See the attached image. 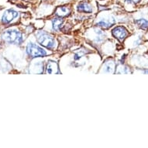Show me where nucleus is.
Masks as SVG:
<instances>
[{
  "label": "nucleus",
  "instance_id": "nucleus-12",
  "mask_svg": "<svg viewBox=\"0 0 148 148\" xmlns=\"http://www.w3.org/2000/svg\"><path fill=\"white\" fill-rule=\"evenodd\" d=\"M136 23L138 26H140V27H143V28H147V27H148V21L146 20H143V19L136 20Z\"/></svg>",
  "mask_w": 148,
  "mask_h": 148
},
{
  "label": "nucleus",
  "instance_id": "nucleus-1",
  "mask_svg": "<svg viewBox=\"0 0 148 148\" xmlns=\"http://www.w3.org/2000/svg\"><path fill=\"white\" fill-rule=\"evenodd\" d=\"M2 38L3 40L10 44H20L23 40L22 34L16 29H10L5 31L2 35Z\"/></svg>",
  "mask_w": 148,
  "mask_h": 148
},
{
  "label": "nucleus",
  "instance_id": "nucleus-3",
  "mask_svg": "<svg viewBox=\"0 0 148 148\" xmlns=\"http://www.w3.org/2000/svg\"><path fill=\"white\" fill-rule=\"evenodd\" d=\"M27 52L28 55L31 58H39V57L46 56L47 53L44 49L40 47L35 44L29 43L27 47Z\"/></svg>",
  "mask_w": 148,
  "mask_h": 148
},
{
  "label": "nucleus",
  "instance_id": "nucleus-13",
  "mask_svg": "<svg viewBox=\"0 0 148 148\" xmlns=\"http://www.w3.org/2000/svg\"><path fill=\"white\" fill-rule=\"evenodd\" d=\"M127 2H129V3H139L140 0H126Z\"/></svg>",
  "mask_w": 148,
  "mask_h": 148
},
{
  "label": "nucleus",
  "instance_id": "nucleus-9",
  "mask_svg": "<svg viewBox=\"0 0 148 148\" xmlns=\"http://www.w3.org/2000/svg\"><path fill=\"white\" fill-rule=\"evenodd\" d=\"M114 23V20H101L98 23L97 25L99 27H103V28H109L110 26H112Z\"/></svg>",
  "mask_w": 148,
  "mask_h": 148
},
{
  "label": "nucleus",
  "instance_id": "nucleus-2",
  "mask_svg": "<svg viewBox=\"0 0 148 148\" xmlns=\"http://www.w3.org/2000/svg\"><path fill=\"white\" fill-rule=\"evenodd\" d=\"M36 39L42 46L48 49H53L56 46V40L50 34L44 31H40L36 34Z\"/></svg>",
  "mask_w": 148,
  "mask_h": 148
},
{
  "label": "nucleus",
  "instance_id": "nucleus-7",
  "mask_svg": "<svg viewBox=\"0 0 148 148\" xmlns=\"http://www.w3.org/2000/svg\"><path fill=\"white\" fill-rule=\"evenodd\" d=\"M77 10H78V12H88V13H89V12H92V6L87 3H81L78 5Z\"/></svg>",
  "mask_w": 148,
  "mask_h": 148
},
{
  "label": "nucleus",
  "instance_id": "nucleus-10",
  "mask_svg": "<svg viewBox=\"0 0 148 148\" xmlns=\"http://www.w3.org/2000/svg\"><path fill=\"white\" fill-rule=\"evenodd\" d=\"M115 64L112 61H108L104 64V71L105 72L112 73V71L114 70Z\"/></svg>",
  "mask_w": 148,
  "mask_h": 148
},
{
  "label": "nucleus",
  "instance_id": "nucleus-11",
  "mask_svg": "<svg viewBox=\"0 0 148 148\" xmlns=\"http://www.w3.org/2000/svg\"><path fill=\"white\" fill-rule=\"evenodd\" d=\"M62 23H63V20H61V19H58V18L54 19L53 20V29L58 31V30L61 29Z\"/></svg>",
  "mask_w": 148,
  "mask_h": 148
},
{
  "label": "nucleus",
  "instance_id": "nucleus-4",
  "mask_svg": "<svg viewBox=\"0 0 148 148\" xmlns=\"http://www.w3.org/2000/svg\"><path fill=\"white\" fill-rule=\"evenodd\" d=\"M127 34V30L123 27H117L112 29V35L119 40H123Z\"/></svg>",
  "mask_w": 148,
  "mask_h": 148
},
{
  "label": "nucleus",
  "instance_id": "nucleus-8",
  "mask_svg": "<svg viewBox=\"0 0 148 148\" xmlns=\"http://www.w3.org/2000/svg\"><path fill=\"white\" fill-rule=\"evenodd\" d=\"M70 12V10L68 9V7H65V6H62V7H58L56 10V12H55V14L58 16L63 17L68 16Z\"/></svg>",
  "mask_w": 148,
  "mask_h": 148
},
{
  "label": "nucleus",
  "instance_id": "nucleus-6",
  "mask_svg": "<svg viewBox=\"0 0 148 148\" xmlns=\"http://www.w3.org/2000/svg\"><path fill=\"white\" fill-rule=\"evenodd\" d=\"M47 74H58V66L55 61H49L47 66Z\"/></svg>",
  "mask_w": 148,
  "mask_h": 148
},
{
  "label": "nucleus",
  "instance_id": "nucleus-5",
  "mask_svg": "<svg viewBox=\"0 0 148 148\" xmlns=\"http://www.w3.org/2000/svg\"><path fill=\"white\" fill-rule=\"evenodd\" d=\"M17 16H18V12L14 11V10H6L2 16V21H3V23L6 24V23L11 22L12 20H13V19H15Z\"/></svg>",
  "mask_w": 148,
  "mask_h": 148
}]
</instances>
